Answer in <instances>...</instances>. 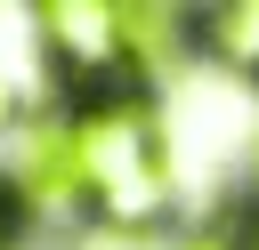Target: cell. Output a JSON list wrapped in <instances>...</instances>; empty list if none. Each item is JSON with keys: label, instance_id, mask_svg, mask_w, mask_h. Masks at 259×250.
I'll use <instances>...</instances> for the list:
<instances>
[{"label": "cell", "instance_id": "obj_1", "mask_svg": "<svg viewBox=\"0 0 259 250\" xmlns=\"http://www.w3.org/2000/svg\"><path fill=\"white\" fill-rule=\"evenodd\" d=\"M65 137H73V185H81V218L89 234H170V121L154 89H105V97H73L65 105Z\"/></svg>", "mask_w": 259, "mask_h": 250}, {"label": "cell", "instance_id": "obj_2", "mask_svg": "<svg viewBox=\"0 0 259 250\" xmlns=\"http://www.w3.org/2000/svg\"><path fill=\"white\" fill-rule=\"evenodd\" d=\"M32 56L49 73V97H105V89H146L138 48H130V0H40L32 8Z\"/></svg>", "mask_w": 259, "mask_h": 250}, {"label": "cell", "instance_id": "obj_3", "mask_svg": "<svg viewBox=\"0 0 259 250\" xmlns=\"http://www.w3.org/2000/svg\"><path fill=\"white\" fill-rule=\"evenodd\" d=\"M194 56H202V65H219V73L259 81V0L202 8V16H194Z\"/></svg>", "mask_w": 259, "mask_h": 250}, {"label": "cell", "instance_id": "obj_4", "mask_svg": "<svg viewBox=\"0 0 259 250\" xmlns=\"http://www.w3.org/2000/svg\"><path fill=\"white\" fill-rule=\"evenodd\" d=\"M24 234H32V210H24V194H16V177L0 169V250H24Z\"/></svg>", "mask_w": 259, "mask_h": 250}, {"label": "cell", "instance_id": "obj_5", "mask_svg": "<svg viewBox=\"0 0 259 250\" xmlns=\"http://www.w3.org/2000/svg\"><path fill=\"white\" fill-rule=\"evenodd\" d=\"M235 234V250H259V218H243V226H227Z\"/></svg>", "mask_w": 259, "mask_h": 250}]
</instances>
